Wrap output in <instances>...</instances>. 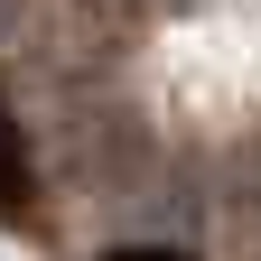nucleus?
<instances>
[{
	"label": "nucleus",
	"mask_w": 261,
	"mask_h": 261,
	"mask_svg": "<svg viewBox=\"0 0 261 261\" xmlns=\"http://www.w3.org/2000/svg\"><path fill=\"white\" fill-rule=\"evenodd\" d=\"M19 196V130H10V103H0V205Z\"/></svg>",
	"instance_id": "obj_1"
}]
</instances>
